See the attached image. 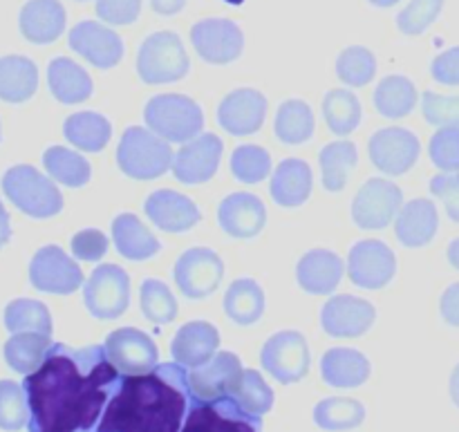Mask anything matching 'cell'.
<instances>
[{"label": "cell", "mask_w": 459, "mask_h": 432, "mask_svg": "<svg viewBox=\"0 0 459 432\" xmlns=\"http://www.w3.org/2000/svg\"><path fill=\"white\" fill-rule=\"evenodd\" d=\"M121 384L106 348L52 345L43 363L25 375L30 432H94Z\"/></svg>", "instance_id": "6da1fadb"}, {"label": "cell", "mask_w": 459, "mask_h": 432, "mask_svg": "<svg viewBox=\"0 0 459 432\" xmlns=\"http://www.w3.org/2000/svg\"><path fill=\"white\" fill-rule=\"evenodd\" d=\"M188 402V372L179 363L126 375L94 432H179Z\"/></svg>", "instance_id": "7a4b0ae2"}, {"label": "cell", "mask_w": 459, "mask_h": 432, "mask_svg": "<svg viewBox=\"0 0 459 432\" xmlns=\"http://www.w3.org/2000/svg\"><path fill=\"white\" fill-rule=\"evenodd\" d=\"M117 164L133 179H155L173 166V148L152 130L133 125L121 137Z\"/></svg>", "instance_id": "3957f363"}, {"label": "cell", "mask_w": 459, "mask_h": 432, "mask_svg": "<svg viewBox=\"0 0 459 432\" xmlns=\"http://www.w3.org/2000/svg\"><path fill=\"white\" fill-rule=\"evenodd\" d=\"M148 128L166 142L186 143L202 134L204 115L193 99L184 94H160L146 103L143 110Z\"/></svg>", "instance_id": "277c9868"}, {"label": "cell", "mask_w": 459, "mask_h": 432, "mask_svg": "<svg viewBox=\"0 0 459 432\" xmlns=\"http://www.w3.org/2000/svg\"><path fill=\"white\" fill-rule=\"evenodd\" d=\"M3 191L13 206L31 218H52L63 209V195L52 184L31 166H13L4 173Z\"/></svg>", "instance_id": "5b68a950"}, {"label": "cell", "mask_w": 459, "mask_h": 432, "mask_svg": "<svg viewBox=\"0 0 459 432\" xmlns=\"http://www.w3.org/2000/svg\"><path fill=\"white\" fill-rule=\"evenodd\" d=\"M137 72L143 83H173L186 76L188 54L182 39L173 31H155L142 43L137 54Z\"/></svg>", "instance_id": "8992f818"}, {"label": "cell", "mask_w": 459, "mask_h": 432, "mask_svg": "<svg viewBox=\"0 0 459 432\" xmlns=\"http://www.w3.org/2000/svg\"><path fill=\"white\" fill-rule=\"evenodd\" d=\"M263 417L247 412L236 399L229 397L200 402L191 397L186 421L179 432H260Z\"/></svg>", "instance_id": "52a82bcc"}, {"label": "cell", "mask_w": 459, "mask_h": 432, "mask_svg": "<svg viewBox=\"0 0 459 432\" xmlns=\"http://www.w3.org/2000/svg\"><path fill=\"white\" fill-rule=\"evenodd\" d=\"M83 303L94 318H119L130 305V278L117 264H101L85 282Z\"/></svg>", "instance_id": "ba28073f"}, {"label": "cell", "mask_w": 459, "mask_h": 432, "mask_svg": "<svg viewBox=\"0 0 459 432\" xmlns=\"http://www.w3.org/2000/svg\"><path fill=\"white\" fill-rule=\"evenodd\" d=\"M263 367L281 384H296L309 372L307 341L299 332H278L260 352Z\"/></svg>", "instance_id": "9c48e42d"}, {"label": "cell", "mask_w": 459, "mask_h": 432, "mask_svg": "<svg viewBox=\"0 0 459 432\" xmlns=\"http://www.w3.org/2000/svg\"><path fill=\"white\" fill-rule=\"evenodd\" d=\"M191 43L206 63L227 65L245 49V34L229 18H204L191 27Z\"/></svg>", "instance_id": "30bf717a"}, {"label": "cell", "mask_w": 459, "mask_h": 432, "mask_svg": "<svg viewBox=\"0 0 459 432\" xmlns=\"http://www.w3.org/2000/svg\"><path fill=\"white\" fill-rule=\"evenodd\" d=\"M403 206V193L388 179H370L363 184L352 202V218L361 229L375 231L385 229L399 215Z\"/></svg>", "instance_id": "8fae6325"}, {"label": "cell", "mask_w": 459, "mask_h": 432, "mask_svg": "<svg viewBox=\"0 0 459 432\" xmlns=\"http://www.w3.org/2000/svg\"><path fill=\"white\" fill-rule=\"evenodd\" d=\"M224 276V264L215 251L206 246L188 249L175 264V285L186 298H206L220 287Z\"/></svg>", "instance_id": "7c38bea8"}, {"label": "cell", "mask_w": 459, "mask_h": 432, "mask_svg": "<svg viewBox=\"0 0 459 432\" xmlns=\"http://www.w3.org/2000/svg\"><path fill=\"white\" fill-rule=\"evenodd\" d=\"M30 281L45 294L65 296L83 285V272L61 246L49 245L31 258Z\"/></svg>", "instance_id": "4fadbf2b"}, {"label": "cell", "mask_w": 459, "mask_h": 432, "mask_svg": "<svg viewBox=\"0 0 459 432\" xmlns=\"http://www.w3.org/2000/svg\"><path fill=\"white\" fill-rule=\"evenodd\" d=\"M397 273V258L381 240H363L350 249L348 276L363 289H381Z\"/></svg>", "instance_id": "5bb4252c"}, {"label": "cell", "mask_w": 459, "mask_h": 432, "mask_svg": "<svg viewBox=\"0 0 459 432\" xmlns=\"http://www.w3.org/2000/svg\"><path fill=\"white\" fill-rule=\"evenodd\" d=\"M106 354L124 375H146L157 367V348L148 334L134 327H121L106 339Z\"/></svg>", "instance_id": "9a60e30c"}, {"label": "cell", "mask_w": 459, "mask_h": 432, "mask_svg": "<svg viewBox=\"0 0 459 432\" xmlns=\"http://www.w3.org/2000/svg\"><path fill=\"white\" fill-rule=\"evenodd\" d=\"M222 148L224 146L218 134H197L195 139L184 143V148H179L178 155L173 157L170 170H173V175L179 182L188 184V186L209 182L218 173Z\"/></svg>", "instance_id": "2e32d148"}, {"label": "cell", "mask_w": 459, "mask_h": 432, "mask_svg": "<svg viewBox=\"0 0 459 432\" xmlns=\"http://www.w3.org/2000/svg\"><path fill=\"white\" fill-rule=\"evenodd\" d=\"M242 363L236 354L220 352L211 359L206 366L195 367L188 372V388L191 397L200 402H213V399L233 394L236 385L242 379Z\"/></svg>", "instance_id": "e0dca14e"}, {"label": "cell", "mask_w": 459, "mask_h": 432, "mask_svg": "<svg viewBox=\"0 0 459 432\" xmlns=\"http://www.w3.org/2000/svg\"><path fill=\"white\" fill-rule=\"evenodd\" d=\"M420 157V139L406 128H384L372 134L370 160L381 173L403 175Z\"/></svg>", "instance_id": "ac0fdd59"}, {"label": "cell", "mask_w": 459, "mask_h": 432, "mask_svg": "<svg viewBox=\"0 0 459 432\" xmlns=\"http://www.w3.org/2000/svg\"><path fill=\"white\" fill-rule=\"evenodd\" d=\"M375 318L377 309L372 307V303L348 294L327 300L321 314L323 330L334 339H357V336L366 334Z\"/></svg>", "instance_id": "d6986e66"}, {"label": "cell", "mask_w": 459, "mask_h": 432, "mask_svg": "<svg viewBox=\"0 0 459 432\" xmlns=\"http://www.w3.org/2000/svg\"><path fill=\"white\" fill-rule=\"evenodd\" d=\"M67 43L76 54H81L85 61L92 63L99 70L115 67L124 56V40L119 39V34L94 21L79 22L70 31Z\"/></svg>", "instance_id": "ffe728a7"}, {"label": "cell", "mask_w": 459, "mask_h": 432, "mask_svg": "<svg viewBox=\"0 0 459 432\" xmlns=\"http://www.w3.org/2000/svg\"><path fill=\"white\" fill-rule=\"evenodd\" d=\"M264 115H267V99L251 88L233 90L218 108L220 125L236 137L258 133L264 124Z\"/></svg>", "instance_id": "44dd1931"}, {"label": "cell", "mask_w": 459, "mask_h": 432, "mask_svg": "<svg viewBox=\"0 0 459 432\" xmlns=\"http://www.w3.org/2000/svg\"><path fill=\"white\" fill-rule=\"evenodd\" d=\"M218 220L227 236L236 238V240H249L263 231L264 222H267V211H264L260 197L251 195V193H231L220 204Z\"/></svg>", "instance_id": "7402d4cb"}, {"label": "cell", "mask_w": 459, "mask_h": 432, "mask_svg": "<svg viewBox=\"0 0 459 432\" xmlns=\"http://www.w3.org/2000/svg\"><path fill=\"white\" fill-rule=\"evenodd\" d=\"M146 215L155 227L169 233H182L200 222V209L191 197L175 191H155L146 200Z\"/></svg>", "instance_id": "603a6c76"}, {"label": "cell", "mask_w": 459, "mask_h": 432, "mask_svg": "<svg viewBox=\"0 0 459 432\" xmlns=\"http://www.w3.org/2000/svg\"><path fill=\"white\" fill-rule=\"evenodd\" d=\"M218 345L220 332L211 323L193 321L179 327V332L173 339V345H170V354H173L175 363L195 370V367L206 366L213 359Z\"/></svg>", "instance_id": "cb8c5ba5"}, {"label": "cell", "mask_w": 459, "mask_h": 432, "mask_svg": "<svg viewBox=\"0 0 459 432\" xmlns=\"http://www.w3.org/2000/svg\"><path fill=\"white\" fill-rule=\"evenodd\" d=\"M343 260L327 249H314L296 264V281L303 291L312 296H325L339 287L343 278Z\"/></svg>", "instance_id": "d4e9b609"}, {"label": "cell", "mask_w": 459, "mask_h": 432, "mask_svg": "<svg viewBox=\"0 0 459 432\" xmlns=\"http://www.w3.org/2000/svg\"><path fill=\"white\" fill-rule=\"evenodd\" d=\"M65 30V9L58 0H30L21 9V31L30 43H54Z\"/></svg>", "instance_id": "484cf974"}, {"label": "cell", "mask_w": 459, "mask_h": 432, "mask_svg": "<svg viewBox=\"0 0 459 432\" xmlns=\"http://www.w3.org/2000/svg\"><path fill=\"white\" fill-rule=\"evenodd\" d=\"M437 227L439 215L433 202L412 200L399 211L394 231L403 246H424L433 240Z\"/></svg>", "instance_id": "4316f807"}, {"label": "cell", "mask_w": 459, "mask_h": 432, "mask_svg": "<svg viewBox=\"0 0 459 432\" xmlns=\"http://www.w3.org/2000/svg\"><path fill=\"white\" fill-rule=\"evenodd\" d=\"M321 375L332 388H357L370 376V361L357 350L334 348L323 357Z\"/></svg>", "instance_id": "83f0119b"}, {"label": "cell", "mask_w": 459, "mask_h": 432, "mask_svg": "<svg viewBox=\"0 0 459 432\" xmlns=\"http://www.w3.org/2000/svg\"><path fill=\"white\" fill-rule=\"evenodd\" d=\"M48 83L54 99L61 103H81L92 94V79L79 63L58 56L48 67Z\"/></svg>", "instance_id": "f1b7e54d"}, {"label": "cell", "mask_w": 459, "mask_h": 432, "mask_svg": "<svg viewBox=\"0 0 459 432\" xmlns=\"http://www.w3.org/2000/svg\"><path fill=\"white\" fill-rule=\"evenodd\" d=\"M312 168L303 160H285L272 179V197L281 206H300L312 193Z\"/></svg>", "instance_id": "f546056e"}, {"label": "cell", "mask_w": 459, "mask_h": 432, "mask_svg": "<svg viewBox=\"0 0 459 432\" xmlns=\"http://www.w3.org/2000/svg\"><path fill=\"white\" fill-rule=\"evenodd\" d=\"M112 240L117 251L128 260H148L160 251V240L133 213H121L112 222Z\"/></svg>", "instance_id": "4dcf8cb0"}, {"label": "cell", "mask_w": 459, "mask_h": 432, "mask_svg": "<svg viewBox=\"0 0 459 432\" xmlns=\"http://www.w3.org/2000/svg\"><path fill=\"white\" fill-rule=\"evenodd\" d=\"M39 88V70L25 56L0 58V99L22 103Z\"/></svg>", "instance_id": "1f68e13d"}, {"label": "cell", "mask_w": 459, "mask_h": 432, "mask_svg": "<svg viewBox=\"0 0 459 432\" xmlns=\"http://www.w3.org/2000/svg\"><path fill=\"white\" fill-rule=\"evenodd\" d=\"M63 134L72 146L85 152H99L112 137V125L99 112H76L63 124Z\"/></svg>", "instance_id": "d6a6232c"}, {"label": "cell", "mask_w": 459, "mask_h": 432, "mask_svg": "<svg viewBox=\"0 0 459 432\" xmlns=\"http://www.w3.org/2000/svg\"><path fill=\"white\" fill-rule=\"evenodd\" d=\"M224 312L238 325H254L264 314V291L251 278L231 282L224 294Z\"/></svg>", "instance_id": "836d02e7"}, {"label": "cell", "mask_w": 459, "mask_h": 432, "mask_svg": "<svg viewBox=\"0 0 459 432\" xmlns=\"http://www.w3.org/2000/svg\"><path fill=\"white\" fill-rule=\"evenodd\" d=\"M417 94L415 83L406 76H385L375 90V108L381 117L385 119H402L412 108L417 106Z\"/></svg>", "instance_id": "e575fe53"}, {"label": "cell", "mask_w": 459, "mask_h": 432, "mask_svg": "<svg viewBox=\"0 0 459 432\" xmlns=\"http://www.w3.org/2000/svg\"><path fill=\"white\" fill-rule=\"evenodd\" d=\"M49 348H52L49 336L39 334V332H18L4 343V359L12 370L31 375L43 363Z\"/></svg>", "instance_id": "d590c367"}, {"label": "cell", "mask_w": 459, "mask_h": 432, "mask_svg": "<svg viewBox=\"0 0 459 432\" xmlns=\"http://www.w3.org/2000/svg\"><path fill=\"white\" fill-rule=\"evenodd\" d=\"M314 134V112L300 99H290L276 112V137L282 143L299 146Z\"/></svg>", "instance_id": "8d00e7d4"}, {"label": "cell", "mask_w": 459, "mask_h": 432, "mask_svg": "<svg viewBox=\"0 0 459 432\" xmlns=\"http://www.w3.org/2000/svg\"><path fill=\"white\" fill-rule=\"evenodd\" d=\"M43 164L45 170L52 175V179L70 188L83 186V184H88L90 175H92V168H90L85 157L61 146L48 148L43 155Z\"/></svg>", "instance_id": "74e56055"}, {"label": "cell", "mask_w": 459, "mask_h": 432, "mask_svg": "<svg viewBox=\"0 0 459 432\" xmlns=\"http://www.w3.org/2000/svg\"><path fill=\"white\" fill-rule=\"evenodd\" d=\"M318 160H321L323 186L332 193L343 191L345 182H348V173L359 160L357 146L352 142L327 143L321 155H318Z\"/></svg>", "instance_id": "f35d334b"}, {"label": "cell", "mask_w": 459, "mask_h": 432, "mask_svg": "<svg viewBox=\"0 0 459 432\" xmlns=\"http://www.w3.org/2000/svg\"><path fill=\"white\" fill-rule=\"evenodd\" d=\"M323 115L334 134H350L361 124V103L350 90H330L323 99Z\"/></svg>", "instance_id": "ab89813d"}, {"label": "cell", "mask_w": 459, "mask_h": 432, "mask_svg": "<svg viewBox=\"0 0 459 432\" xmlns=\"http://www.w3.org/2000/svg\"><path fill=\"white\" fill-rule=\"evenodd\" d=\"M4 325L12 334L18 332H39V334L52 336V316L48 307L39 300L18 298L12 300L4 309Z\"/></svg>", "instance_id": "60d3db41"}, {"label": "cell", "mask_w": 459, "mask_h": 432, "mask_svg": "<svg viewBox=\"0 0 459 432\" xmlns=\"http://www.w3.org/2000/svg\"><path fill=\"white\" fill-rule=\"evenodd\" d=\"M363 419H366V408L357 399H325L314 408V421L323 430L357 428L359 424H363Z\"/></svg>", "instance_id": "b9f144b4"}, {"label": "cell", "mask_w": 459, "mask_h": 432, "mask_svg": "<svg viewBox=\"0 0 459 432\" xmlns=\"http://www.w3.org/2000/svg\"><path fill=\"white\" fill-rule=\"evenodd\" d=\"M139 305H142L143 316L151 323H155V325H166V323L175 321L179 309L173 291L161 281H155V278H148V281L142 282Z\"/></svg>", "instance_id": "7bdbcfd3"}, {"label": "cell", "mask_w": 459, "mask_h": 432, "mask_svg": "<svg viewBox=\"0 0 459 432\" xmlns=\"http://www.w3.org/2000/svg\"><path fill=\"white\" fill-rule=\"evenodd\" d=\"M377 72V58L375 54L361 45H352V48L343 49L336 61V74L343 83L352 85V88H361L375 79Z\"/></svg>", "instance_id": "ee69618b"}, {"label": "cell", "mask_w": 459, "mask_h": 432, "mask_svg": "<svg viewBox=\"0 0 459 432\" xmlns=\"http://www.w3.org/2000/svg\"><path fill=\"white\" fill-rule=\"evenodd\" d=\"M247 412L255 417H263L272 410L273 406V390L269 388L267 381L260 376V372L255 370H245L242 372L240 384L236 385L231 394Z\"/></svg>", "instance_id": "f6af8a7d"}, {"label": "cell", "mask_w": 459, "mask_h": 432, "mask_svg": "<svg viewBox=\"0 0 459 432\" xmlns=\"http://www.w3.org/2000/svg\"><path fill=\"white\" fill-rule=\"evenodd\" d=\"M231 173L242 184H258L272 173V157L260 146H238L231 155Z\"/></svg>", "instance_id": "bcb514c9"}, {"label": "cell", "mask_w": 459, "mask_h": 432, "mask_svg": "<svg viewBox=\"0 0 459 432\" xmlns=\"http://www.w3.org/2000/svg\"><path fill=\"white\" fill-rule=\"evenodd\" d=\"M30 419L25 390L13 381H0V428L21 430Z\"/></svg>", "instance_id": "7dc6e473"}, {"label": "cell", "mask_w": 459, "mask_h": 432, "mask_svg": "<svg viewBox=\"0 0 459 432\" xmlns=\"http://www.w3.org/2000/svg\"><path fill=\"white\" fill-rule=\"evenodd\" d=\"M444 7V0H411L406 9L397 16V27L408 36L424 34Z\"/></svg>", "instance_id": "c3c4849f"}, {"label": "cell", "mask_w": 459, "mask_h": 432, "mask_svg": "<svg viewBox=\"0 0 459 432\" xmlns=\"http://www.w3.org/2000/svg\"><path fill=\"white\" fill-rule=\"evenodd\" d=\"M430 160L446 173H459V128H442L433 134Z\"/></svg>", "instance_id": "681fc988"}, {"label": "cell", "mask_w": 459, "mask_h": 432, "mask_svg": "<svg viewBox=\"0 0 459 432\" xmlns=\"http://www.w3.org/2000/svg\"><path fill=\"white\" fill-rule=\"evenodd\" d=\"M421 110L429 124L439 128H459V97L426 92L421 97Z\"/></svg>", "instance_id": "f907efd6"}, {"label": "cell", "mask_w": 459, "mask_h": 432, "mask_svg": "<svg viewBox=\"0 0 459 432\" xmlns=\"http://www.w3.org/2000/svg\"><path fill=\"white\" fill-rule=\"evenodd\" d=\"M142 12V0H97V16L110 25H130Z\"/></svg>", "instance_id": "816d5d0a"}, {"label": "cell", "mask_w": 459, "mask_h": 432, "mask_svg": "<svg viewBox=\"0 0 459 432\" xmlns=\"http://www.w3.org/2000/svg\"><path fill=\"white\" fill-rule=\"evenodd\" d=\"M72 254L85 263H97L108 254V238L97 229H85L72 238Z\"/></svg>", "instance_id": "f5cc1de1"}, {"label": "cell", "mask_w": 459, "mask_h": 432, "mask_svg": "<svg viewBox=\"0 0 459 432\" xmlns=\"http://www.w3.org/2000/svg\"><path fill=\"white\" fill-rule=\"evenodd\" d=\"M430 191L437 195L446 206V213L453 222H459V173L455 175H437L430 182Z\"/></svg>", "instance_id": "db71d44e"}, {"label": "cell", "mask_w": 459, "mask_h": 432, "mask_svg": "<svg viewBox=\"0 0 459 432\" xmlns=\"http://www.w3.org/2000/svg\"><path fill=\"white\" fill-rule=\"evenodd\" d=\"M433 79L444 85H459V48L446 49L433 61Z\"/></svg>", "instance_id": "11a10c76"}, {"label": "cell", "mask_w": 459, "mask_h": 432, "mask_svg": "<svg viewBox=\"0 0 459 432\" xmlns=\"http://www.w3.org/2000/svg\"><path fill=\"white\" fill-rule=\"evenodd\" d=\"M439 309H442V318L448 325L459 327V282H455V285H451L444 291Z\"/></svg>", "instance_id": "9f6ffc18"}, {"label": "cell", "mask_w": 459, "mask_h": 432, "mask_svg": "<svg viewBox=\"0 0 459 432\" xmlns=\"http://www.w3.org/2000/svg\"><path fill=\"white\" fill-rule=\"evenodd\" d=\"M151 4L161 16H175V13L182 12L186 0H151Z\"/></svg>", "instance_id": "6f0895ef"}, {"label": "cell", "mask_w": 459, "mask_h": 432, "mask_svg": "<svg viewBox=\"0 0 459 432\" xmlns=\"http://www.w3.org/2000/svg\"><path fill=\"white\" fill-rule=\"evenodd\" d=\"M12 238V227H9V215L4 211L3 202H0V246H4Z\"/></svg>", "instance_id": "680465c9"}, {"label": "cell", "mask_w": 459, "mask_h": 432, "mask_svg": "<svg viewBox=\"0 0 459 432\" xmlns=\"http://www.w3.org/2000/svg\"><path fill=\"white\" fill-rule=\"evenodd\" d=\"M451 397L453 402H455V406L459 408V366L453 370V376H451Z\"/></svg>", "instance_id": "91938a15"}, {"label": "cell", "mask_w": 459, "mask_h": 432, "mask_svg": "<svg viewBox=\"0 0 459 432\" xmlns=\"http://www.w3.org/2000/svg\"><path fill=\"white\" fill-rule=\"evenodd\" d=\"M448 263H451L455 269H459V238L457 240H453L451 246H448Z\"/></svg>", "instance_id": "94428289"}, {"label": "cell", "mask_w": 459, "mask_h": 432, "mask_svg": "<svg viewBox=\"0 0 459 432\" xmlns=\"http://www.w3.org/2000/svg\"><path fill=\"white\" fill-rule=\"evenodd\" d=\"M368 3H372L375 7H393V4H397L399 0H368Z\"/></svg>", "instance_id": "6125c7cd"}, {"label": "cell", "mask_w": 459, "mask_h": 432, "mask_svg": "<svg viewBox=\"0 0 459 432\" xmlns=\"http://www.w3.org/2000/svg\"><path fill=\"white\" fill-rule=\"evenodd\" d=\"M224 3L233 4V7H240V4H242V3H245V0H224Z\"/></svg>", "instance_id": "be15d7a7"}]
</instances>
